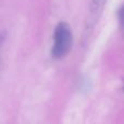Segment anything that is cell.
<instances>
[{
    "label": "cell",
    "mask_w": 124,
    "mask_h": 124,
    "mask_svg": "<svg viewBox=\"0 0 124 124\" xmlns=\"http://www.w3.org/2000/svg\"><path fill=\"white\" fill-rule=\"evenodd\" d=\"M73 43V36L70 26L65 22H60L54 33V45L51 56L54 59H62L70 52Z\"/></svg>",
    "instance_id": "6da1fadb"
},
{
    "label": "cell",
    "mask_w": 124,
    "mask_h": 124,
    "mask_svg": "<svg viewBox=\"0 0 124 124\" xmlns=\"http://www.w3.org/2000/svg\"><path fill=\"white\" fill-rule=\"evenodd\" d=\"M106 3V0H92L90 3V20L92 22H96L99 17L103 6Z\"/></svg>",
    "instance_id": "7a4b0ae2"
},
{
    "label": "cell",
    "mask_w": 124,
    "mask_h": 124,
    "mask_svg": "<svg viewBox=\"0 0 124 124\" xmlns=\"http://www.w3.org/2000/svg\"><path fill=\"white\" fill-rule=\"evenodd\" d=\"M3 39H4V35L0 34V59H1V47L3 44Z\"/></svg>",
    "instance_id": "3957f363"
}]
</instances>
